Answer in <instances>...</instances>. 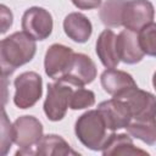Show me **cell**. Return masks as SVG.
I'll use <instances>...</instances> for the list:
<instances>
[{
  "mask_svg": "<svg viewBox=\"0 0 156 156\" xmlns=\"http://www.w3.org/2000/svg\"><path fill=\"white\" fill-rule=\"evenodd\" d=\"M13 143L18 146L16 155H35V146L43 136V124L34 116H20L13 123Z\"/></svg>",
  "mask_w": 156,
  "mask_h": 156,
  "instance_id": "3957f363",
  "label": "cell"
},
{
  "mask_svg": "<svg viewBox=\"0 0 156 156\" xmlns=\"http://www.w3.org/2000/svg\"><path fill=\"white\" fill-rule=\"evenodd\" d=\"M13 23V13L4 4H0V34L6 33Z\"/></svg>",
  "mask_w": 156,
  "mask_h": 156,
  "instance_id": "603a6c76",
  "label": "cell"
},
{
  "mask_svg": "<svg viewBox=\"0 0 156 156\" xmlns=\"http://www.w3.org/2000/svg\"><path fill=\"white\" fill-rule=\"evenodd\" d=\"M35 155L39 156H78L69 144L57 134H46L40 138L35 146Z\"/></svg>",
  "mask_w": 156,
  "mask_h": 156,
  "instance_id": "2e32d148",
  "label": "cell"
},
{
  "mask_svg": "<svg viewBox=\"0 0 156 156\" xmlns=\"http://www.w3.org/2000/svg\"><path fill=\"white\" fill-rule=\"evenodd\" d=\"M98 74L95 62L85 54L74 52L71 63L65 74L58 79L71 84L72 87H84L90 84Z\"/></svg>",
  "mask_w": 156,
  "mask_h": 156,
  "instance_id": "52a82bcc",
  "label": "cell"
},
{
  "mask_svg": "<svg viewBox=\"0 0 156 156\" xmlns=\"http://www.w3.org/2000/svg\"><path fill=\"white\" fill-rule=\"evenodd\" d=\"M9 101V76L0 68V106H5Z\"/></svg>",
  "mask_w": 156,
  "mask_h": 156,
  "instance_id": "cb8c5ba5",
  "label": "cell"
},
{
  "mask_svg": "<svg viewBox=\"0 0 156 156\" xmlns=\"http://www.w3.org/2000/svg\"><path fill=\"white\" fill-rule=\"evenodd\" d=\"M63 30L66 35L76 43H85L93 33L90 20L80 12H71L63 20Z\"/></svg>",
  "mask_w": 156,
  "mask_h": 156,
  "instance_id": "9a60e30c",
  "label": "cell"
},
{
  "mask_svg": "<svg viewBox=\"0 0 156 156\" xmlns=\"http://www.w3.org/2000/svg\"><path fill=\"white\" fill-rule=\"evenodd\" d=\"M100 82L104 90L116 99L124 95L128 90L138 87L134 78L129 73L116 68L105 69L100 76Z\"/></svg>",
  "mask_w": 156,
  "mask_h": 156,
  "instance_id": "7c38bea8",
  "label": "cell"
},
{
  "mask_svg": "<svg viewBox=\"0 0 156 156\" xmlns=\"http://www.w3.org/2000/svg\"><path fill=\"white\" fill-rule=\"evenodd\" d=\"M35 52V40L24 32H15L0 40V68L11 76L18 67L32 61Z\"/></svg>",
  "mask_w": 156,
  "mask_h": 156,
  "instance_id": "6da1fadb",
  "label": "cell"
},
{
  "mask_svg": "<svg viewBox=\"0 0 156 156\" xmlns=\"http://www.w3.org/2000/svg\"><path fill=\"white\" fill-rule=\"evenodd\" d=\"M106 124L98 110H89L80 115L74 124V133L78 140L93 151H101L107 134Z\"/></svg>",
  "mask_w": 156,
  "mask_h": 156,
  "instance_id": "7a4b0ae2",
  "label": "cell"
},
{
  "mask_svg": "<svg viewBox=\"0 0 156 156\" xmlns=\"http://www.w3.org/2000/svg\"><path fill=\"white\" fill-rule=\"evenodd\" d=\"M74 51L63 44H52L45 52L44 68L49 78L58 80L67 71Z\"/></svg>",
  "mask_w": 156,
  "mask_h": 156,
  "instance_id": "30bf717a",
  "label": "cell"
},
{
  "mask_svg": "<svg viewBox=\"0 0 156 156\" xmlns=\"http://www.w3.org/2000/svg\"><path fill=\"white\" fill-rule=\"evenodd\" d=\"M95 104V94L94 91L85 89L83 87H78L72 91L68 107L72 110H83L90 107Z\"/></svg>",
  "mask_w": 156,
  "mask_h": 156,
  "instance_id": "7402d4cb",
  "label": "cell"
},
{
  "mask_svg": "<svg viewBox=\"0 0 156 156\" xmlns=\"http://www.w3.org/2000/svg\"><path fill=\"white\" fill-rule=\"evenodd\" d=\"M13 144V127L4 108L0 106V156H5L10 152Z\"/></svg>",
  "mask_w": 156,
  "mask_h": 156,
  "instance_id": "ffe728a7",
  "label": "cell"
},
{
  "mask_svg": "<svg viewBox=\"0 0 156 156\" xmlns=\"http://www.w3.org/2000/svg\"><path fill=\"white\" fill-rule=\"evenodd\" d=\"M130 136L152 146L156 143V122L155 117L146 119H130L126 127Z\"/></svg>",
  "mask_w": 156,
  "mask_h": 156,
  "instance_id": "ac0fdd59",
  "label": "cell"
},
{
  "mask_svg": "<svg viewBox=\"0 0 156 156\" xmlns=\"http://www.w3.org/2000/svg\"><path fill=\"white\" fill-rule=\"evenodd\" d=\"M138 43L144 52V55L147 56H155L156 55V24L155 22H151L146 26H144L141 29L136 32Z\"/></svg>",
  "mask_w": 156,
  "mask_h": 156,
  "instance_id": "44dd1931",
  "label": "cell"
},
{
  "mask_svg": "<svg viewBox=\"0 0 156 156\" xmlns=\"http://www.w3.org/2000/svg\"><path fill=\"white\" fill-rule=\"evenodd\" d=\"M21 26L23 32L34 40H45L52 32L54 21L48 10L39 6H33L24 11Z\"/></svg>",
  "mask_w": 156,
  "mask_h": 156,
  "instance_id": "8992f818",
  "label": "cell"
},
{
  "mask_svg": "<svg viewBox=\"0 0 156 156\" xmlns=\"http://www.w3.org/2000/svg\"><path fill=\"white\" fill-rule=\"evenodd\" d=\"M124 2L126 0H106L102 4L99 11V16L106 27L122 26V11Z\"/></svg>",
  "mask_w": 156,
  "mask_h": 156,
  "instance_id": "d6986e66",
  "label": "cell"
},
{
  "mask_svg": "<svg viewBox=\"0 0 156 156\" xmlns=\"http://www.w3.org/2000/svg\"><path fill=\"white\" fill-rule=\"evenodd\" d=\"M72 4L79 10H93L101 5V0H71Z\"/></svg>",
  "mask_w": 156,
  "mask_h": 156,
  "instance_id": "d4e9b609",
  "label": "cell"
},
{
  "mask_svg": "<svg viewBox=\"0 0 156 156\" xmlns=\"http://www.w3.org/2000/svg\"><path fill=\"white\" fill-rule=\"evenodd\" d=\"M98 111L102 116L106 128L110 132L126 128L132 119V115L127 102L122 99L112 98L98 105Z\"/></svg>",
  "mask_w": 156,
  "mask_h": 156,
  "instance_id": "9c48e42d",
  "label": "cell"
},
{
  "mask_svg": "<svg viewBox=\"0 0 156 156\" xmlns=\"http://www.w3.org/2000/svg\"><path fill=\"white\" fill-rule=\"evenodd\" d=\"M72 91L73 87L62 80H56L48 84V95L44 101V112L50 121L57 122L66 116Z\"/></svg>",
  "mask_w": 156,
  "mask_h": 156,
  "instance_id": "5b68a950",
  "label": "cell"
},
{
  "mask_svg": "<svg viewBox=\"0 0 156 156\" xmlns=\"http://www.w3.org/2000/svg\"><path fill=\"white\" fill-rule=\"evenodd\" d=\"M13 102L18 108L33 107L43 95V79L33 71L23 72L15 78Z\"/></svg>",
  "mask_w": 156,
  "mask_h": 156,
  "instance_id": "277c9868",
  "label": "cell"
},
{
  "mask_svg": "<svg viewBox=\"0 0 156 156\" xmlns=\"http://www.w3.org/2000/svg\"><path fill=\"white\" fill-rule=\"evenodd\" d=\"M96 55L106 68H116L119 58L116 50V34L112 29H105L96 40Z\"/></svg>",
  "mask_w": 156,
  "mask_h": 156,
  "instance_id": "e0dca14e",
  "label": "cell"
},
{
  "mask_svg": "<svg viewBox=\"0 0 156 156\" xmlns=\"http://www.w3.org/2000/svg\"><path fill=\"white\" fill-rule=\"evenodd\" d=\"M116 50L119 61L127 65H135L144 57V52L138 43L136 32L129 29H123L116 35Z\"/></svg>",
  "mask_w": 156,
  "mask_h": 156,
  "instance_id": "4fadbf2b",
  "label": "cell"
},
{
  "mask_svg": "<svg viewBox=\"0 0 156 156\" xmlns=\"http://www.w3.org/2000/svg\"><path fill=\"white\" fill-rule=\"evenodd\" d=\"M118 99H122L127 102L132 115V119H146L155 117L154 94L135 87Z\"/></svg>",
  "mask_w": 156,
  "mask_h": 156,
  "instance_id": "8fae6325",
  "label": "cell"
},
{
  "mask_svg": "<svg viewBox=\"0 0 156 156\" xmlns=\"http://www.w3.org/2000/svg\"><path fill=\"white\" fill-rule=\"evenodd\" d=\"M155 10L149 0H126L122 11V26L138 32L144 26L154 22Z\"/></svg>",
  "mask_w": 156,
  "mask_h": 156,
  "instance_id": "ba28073f",
  "label": "cell"
},
{
  "mask_svg": "<svg viewBox=\"0 0 156 156\" xmlns=\"http://www.w3.org/2000/svg\"><path fill=\"white\" fill-rule=\"evenodd\" d=\"M101 152L104 156H112V155H144V156H149V154L139 147H136L133 143V139L124 134V133H119L116 134L113 132H111V134H108L105 144L102 145Z\"/></svg>",
  "mask_w": 156,
  "mask_h": 156,
  "instance_id": "5bb4252c",
  "label": "cell"
}]
</instances>
